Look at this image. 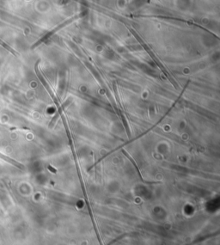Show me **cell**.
Segmentation results:
<instances>
[{
    "label": "cell",
    "instance_id": "1",
    "mask_svg": "<svg viewBox=\"0 0 220 245\" xmlns=\"http://www.w3.org/2000/svg\"><path fill=\"white\" fill-rule=\"evenodd\" d=\"M3 158H4V159H6L7 161H9L10 163H13V164H15L16 166H19V167H22V166H21V165H20V164H19V163H16V162H15V161H13V160H11V159H9L8 157H4V156H3Z\"/></svg>",
    "mask_w": 220,
    "mask_h": 245
}]
</instances>
